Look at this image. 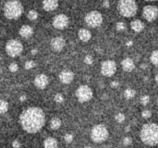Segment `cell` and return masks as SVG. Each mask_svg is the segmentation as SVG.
<instances>
[{"instance_id":"cell-12","label":"cell","mask_w":158,"mask_h":148,"mask_svg":"<svg viewBox=\"0 0 158 148\" xmlns=\"http://www.w3.org/2000/svg\"><path fill=\"white\" fill-rule=\"evenodd\" d=\"M65 45V41L61 37H56L52 39L50 43L51 49L55 52L61 51Z\"/></svg>"},{"instance_id":"cell-3","label":"cell","mask_w":158,"mask_h":148,"mask_svg":"<svg viewBox=\"0 0 158 148\" xmlns=\"http://www.w3.org/2000/svg\"><path fill=\"white\" fill-rule=\"evenodd\" d=\"M23 12V7L19 1H9L5 4L4 14L8 19H17Z\"/></svg>"},{"instance_id":"cell-43","label":"cell","mask_w":158,"mask_h":148,"mask_svg":"<svg viewBox=\"0 0 158 148\" xmlns=\"http://www.w3.org/2000/svg\"><path fill=\"white\" fill-rule=\"evenodd\" d=\"M101 148H109V147H108L107 146H104L101 147Z\"/></svg>"},{"instance_id":"cell-20","label":"cell","mask_w":158,"mask_h":148,"mask_svg":"<svg viewBox=\"0 0 158 148\" xmlns=\"http://www.w3.org/2000/svg\"><path fill=\"white\" fill-rule=\"evenodd\" d=\"M45 148H57V142L54 138H48L44 141Z\"/></svg>"},{"instance_id":"cell-26","label":"cell","mask_w":158,"mask_h":148,"mask_svg":"<svg viewBox=\"0 0 158 148\" xmlns=\"http://www.w3.org/2000/svg\"><path fill=\"white\" fill-rule=\"evenodd\" d=\"M149 102H150V97L148 96H143L140 98V103L144 106L147 105Z\"/></svg>"},{"instance_id":"cell-30","label":"cell","mask_w":158,"mask_h":148,"mask_svg":"<svg viewBox=\"0 0 158 148\" xmlns=\"http://www.w3.org/2000/svg\"><path fill=\"white\" fill-rule=\"evenodd\" d=\"M84 61L87 64H92L93 62V59L90 55H86L85 58H84Z\"/></svg>"},{"instance_id":"cell-18","label":"cell","mask_w":158,"mask_h":148,"mask_svg":"<svg viewBox=\"0 0 158 148\" xmlns=\"http://www.w3.org/2000/svg\"><path fill=\"white\" fill-rule=\"evenodd\" d=\"M78 37L80 39H81L83 41H88L91 39V33L90 32L86 29H80L78 31Z\"/></svg>"},{"instance_id":"cell-33","label":"cell","mask_w":158,"mask_h":148,"mask_svg":"<svg viewBox=\"0 0 158 148\" xmlns=\"http://www.w3.org/2000/svg\"><path fill=\"white\" fill-rule=\"evenodd\" d=\"M142 116L146 119L150 118L151 116V113L150 111H149V110H144V111L142 112Z\"/></svg>"},{"instance_id":"cell-21","label":"cell","mask_w":158,"mask_h":148,"mask_svg":"<svg viewBox=\"0 0 158 148\" xmlns=\"http://www.w3.org/2000/svg\"><path fill=\"white\" fill-rule=\"evenodd\" d=\"M61 124V121L59 118L54 117L53 118L50 122L51 129L53 130H57L59 129Z\"/></svg>"},{"instance_id":"cell-37","label":"cell","mask_w":158,"mask_h":148,"mask_svg":"<svg viewBox=\"0 0 158 148\" xmlns=\"http://www.w3.org/2000/svg\"><path fill=\"white\" fill-rule=\"evenodd\" d=\"M110 85H111V87H113V88H116V87H118V85H119V83L117 82V81H112V82L111 83Z\"/></svg>"},{"instance_id":"cell-39","label":"cell","mask_w":158,"mask_h":148,"mask_svg":"<svg viewBox=\"0 0 158 148\" xmlns=\"http://www.w3.org/2000/svg\"><path fill=\"white\" fill-rule=\"evenodd\" d=\"M26 99V97H25V96H22V97H20V100L21 102L25 101Z\"/></svg>"},{"instance_id":"cell-35","label":"cell","mask_w":158,"mask_h":148,"mask_svg":"<svg viewBox=\"0 0 158 148\" xmlns=\"http://www.w3.org/2000/svg\"><path fill=\"white\" fill-rule=\"evenodd\" d=\"M132 143V139L130 137H126L123 140V144L125 146H128Z\"/></svg>"},{"instance_id":"cell-14","label":"cell","mask_w":158,"mask_h":148,"mask_svg":"<svg viewBox=\"0 0 158 148\" xmlns=\"http://www.w3.org/2000/svg\"><path fill=\"white\" fill-rule=\"evenodd\" d=\"M74 78V74L71 71H63L59 75V79L63 83L69 84Z\"/></svg>"},{"instance_id":"cell-38","label":"cell","mask_w":158,"mask_h":148,"mask_svg":"<svg viewBox=\"0 0 158 148\" xmlns=\"http://www.w3.org/2000/svg\"><path fill=\"white\" fill-rule=\"evenodd\" d=\"M104 7L105 8H109V2L108 1H105L103 3Z\"/></svg>"},{"instance_id":"cell-27","label":"cell","mask_w":158,"mask_h":148,"mask_svg":"<svg viewBox=\"0 0 158 148\" xmlns=\"http://www.w3.org/2000/svg\"><path fill=\"white\" fill-rule=\"evenodd\" d=\"M35 66V63L34 61H28V62H26L25 63V68L26 69H31V68H34Z\"/></svg>"},{"instance_id":"cell-40","label":"cell","mask_w":158,"mask_h":148,"mask_svg":"<svg viewBox=\"0 0 158 148\" xmlns=\"http://www.w3.org/2000/svg\"><path fill=\"white\" fill-rule=\"evenodd\" d=\"M31 53H32V54H36L38 53V51H37L36 49H33V50H32Z\"/></svg>"},{"instance_id":"cell-2","label":"cell","mask_w":158,"mask_h":148,"mask_svg":"<svg viewBox=\"0 0 158 148\" xmlns=\"http://www.w3.org/2000/svg\"><path fill=\"white\" fill-rule=\"evenodd\" d=\"M140 138L144 144L150 146L157 145L158 142V127L156 123H147L143 125L140 131Z\"/></svg>"},{"instance_id":"cell-5","label":"cell","mask_w":158,"mask_h":148,"mask_svg":"<svg viewBox=\"0 0 158 148\" xmlns=\"http://www.w3.org/2000/svg\"><path fill=\"white\" fill-rule=\"evenodd\" d=\"M109 136V132L104 124H97L93 127L91 132V138L96 143L105 141Z\"/></svg>"},{"instance_id":"cell-17","label":"cell","mask_w":158,"mask_h":148,"mask_svg":"<svg viewBox=\"0 0 158 148\" xmlns=\"http://www.w3.org/2000/svg\"><path fill=\"white\" fill-rule=\"evenodd\" d=\"M33 34V30L30 26L28 25H25L20 28L19 34L24 38H28Z\"/></svg>"},{"instance_id":"cell-4","label":"cell","mask_w":158,"mask_h":148,"mask_svg":"<svg viewBox=\"0 0 158 148\" xmlns=\"http://www.w3.org/2000/svg\"><path fill=\"white\" fill-rule=\"evenodd\" d=\"M118 10L120 14L125 17H131L136 14L137 5L133 0H122L118 4Z\"/></svg>"},{"instance_id":"cell-6","label":"cell","mask_w":158,"mask_h":148,"mask_svg":"<svg viewBox=\"0 0 158 148\" xmlns=\"http://www.w3.org/2000/svg\"><path fill=\"white\" fill-rule=\"evenodd\" d=\"M7 53L11 57H15L22 53L23 47L19 41L12 39L9 41L5 46Z\"/></svg>"},{"instance_id":"cell-36","label":"cell","mask_w":158,"mask_h":148,"mask_svg":"<svg viewBox=\"0 0 158 148\" xmlns=\"http://www.w3.org/2000/svg\"><path fill=\"white\" fill-rule=\"evenodd\" d=\"M12 146L14 148H20V144L19 143V141L14 140L13 142V144H12Z\"/></svg>"},{"instance_id":"cell-19","label":"cell","mask_w":158,"mask_h":148,"mask_svg":"<svg viewBox=\"0 0 158 148\" xmlns=\"http://www.w3.org/2000/svg\"><path fill=\"white\" fill-rule=\"evenodd\" d=\"M132 29L136 32H140L144 28V24L139 20H135L130 23Z\"/></svg>"},{"instance_id":"cell-22","label":"cell","mask_w":158,"mask_h":148,"mask_svg":"<svg viewBox=\"0 0 158 148\" xmlns=\"http://www.w3.org/2000/svg\"><path fill=\"white\" fill-rule=\"evenodd\" d=\"M8 109V103L4 100H0V114H4Z\"/></svg>"},{"instance_id":"cell-31","label":"cell","mask_w":158,"mask_h":148,"mask_svg":"<svg viewBox=\"0 0 158 148\" xmlns=\"http://www.w3.org/2000/svg\"><path fill=\"white\" fill-rule=\"evenodd\" d=\"M116 28H117V30H119V31L124 30L125 29V23H123V22H118V23H117Z\"/></svg>"},{"instance_id":"cell-32","label":"cell","mask_w":158,"mask_h":148,"mask_svg":"<svg viewBox=\"0 0 158 148\" xmlns=\"http://www.w3.org/2000/svg\"><path fill=\"white\" fill-rule=\"evenodd\" d=\"M9 70L12 72H15L17 70H18V65L17 64L15 63H13L11 64L9 66Z\"/></svg>"},{"instance_id":"cell-41","label":"cell","mask_w":158,"mask_h":148,"mask_svg":"<svg viewBox=\"0 0 158 148\" xmlns=\"http://www.w3.org/2000/svg\"><path fill=\"white\" fill-rule=\"evenodd\" d=\"M125 130L127 132H128L130 130V127H126L125 128Z\"/></svg>"},{"instance_id":"cell-1","label":"cell","mask_w":158,"mask_h":148,"mask_svg":"<svg viewBox=\"0 0 158 148\" xmlns=\"http://www.w3.org/2000/svg\"><path fill=\"white\" fill-rule=\"evenodd\" d=\"M22 129L28 133L40 131L45 124V114L43 110L37 107H32L23 111L19 117Z\"/></svg>"},{"instance_id":"cell-25","label":"cell","mask_w":158,"mask_h":148,"mask_svg":"<svg viewBox=\"0 0 158 148\" xmlns=\"http://www.w3.org/2000/svg\"><path fill=\"white\" fill-rule=\"evenodd\" d=\"M28 18L30 20H34L38 18V13L35 11H30L28 13Z\"/></svg>"},{"instance_id":"cell-8","label":"cell","mask_w":158,"mask_h":148,"mask_svg":"<svg viewBox=\"0 0 158 148\" xmlns=\"http://www.w3.org/2000/svg\"><path fill=\"white\" fill-rule=\"evenodd\" d=\"M85 21L88 26L92 28H96L100 26L103 21L102 15L98 11H91L86 14Z\"/></svg>"},{"instance_id":"cell-23","label":"cell","mask_w":158,"mask_h":148,"mask_svg":"<svg viewBox=\"0 0 158 148\" xmlns=\"http://www.w3.org/2000/svg\"><path fill=\"white\" fill-rule=\"evenodd\" d=\"M136 92L135 91L132 89H127L124 92V97L127 99H130V98H133L135 96Z\"/></svg>"},{"instance_id":"cell-29","label":"cell","mask_w":158,"mask_h":148,"mask_svg":"<svg viewBox=\"0 0 158 148\" xmlns=\"http://www.w3.org/2000/svg\"><path fill=\"white\" fill-rule=\"evenodd\" d=\"M64 100V98L63 97V96L61 94L58 93L55 97V101L57 103H62Z\"/></svg>"},{"instance_id":"cell-13","label":"cell","mask_w":158,"mask_h":148,"mask_svg":"<svg viewBox=\"0 0 158 148\" xmlns=\"http://www.w3.org/2000/svg\"><path fill=\"white\" fill-rule=\"evenodd\" d=\"M35 86L40 89H43L48 84V78L44 74H40L35 78Z\"/></svg>"},{"instance_id":"cell-15","label":"cell","mask_w":158,"mask_h":148,"mask_svg":"<svg viewBox=\"0 0 158 148\" xmlns=\"http://www.w3.org/2000/svg\"><path fill=\"white\" fill-rule=\"evenodd\" d=\"M43 9L46 11H51L56 9L58 7V1L56 0H45L42 2Z\"/></svg>"},{"instance_id":"cell-10","label":"cell","mask_w":158,"mask_h":148,"mask_svg":"<svg viewBox=\"0 0 158 148\" xmlns=\"http://www.w3.org/2000/svg\"><path fill=\"white\" fill-rule=\"evenodd\" d=\"M158 14L157 8L153 5H148L143 9V16L149 22H152L157 19Z\"/></svg>"},{"instance_id":"cell-44","label":"cell","mask_w":158,"mask_h":148,"mask_svg":"<svg viewBox=\"0 0 158 148\" xmlns=\"http://www.w3.org/2000/svg\"><path fill=\"white\" fill-rule=\"evenodd\" d=\"M156 83H157V82H158L157 81V75H156Z\"/></svg>"},{"instance_id":"cell-11","label":"cell","mask_w":158,"mask_h":148,"mask_svg":"<svg viewBox=\"0 0 158 148\" xmlns=\"http://www.w3.org/2000/svg\"><path fill=\"white\" fill-rule=\"evenodd\" d=\"M69 24V19L65 14H59L53 20V26L57 29L62 30L67 26Z\"/></svg>"},{"instance_id":"cell-24","label":"cell","mask_w":158,"mask_h":148,"mask_svg":"<svg viewBox=\"0 0 158 148\" xmlns=\"http://www.w3.org/2000/svg\"><path fill=\"white\" fill-rule=\"evenodd\" d=\"M157 54H158V52L157 51H154L152 52L151 55L150 56V60L151 63L154 64L155 66L157 65Z\"/></svg>"},{"instance_id":"cell-16","label":"cell","mask_w":158,"mask_h":148,"mask_svg":"<svg viewBox=\"0 0 158 148\" xmlns=\"http://www.w3.org/2000/svg\"><path fill=\"white\" fill-rule=\"evenodd\" d=\"M121 65L123 70L127 72H130L131 71H133L134 67H135L133 61L132 60V59H129V58H127V59L122 60Z\"/></svg>"},{"instance_id":"cell-28","label":"cell","mask_w":158,"mask_h":148,"mask_svg":"<svg viewBox=\"0 0 158 148\" xmlns=\"http://www.w3.org/2000/svg\"><path fill=\"white\" fill-rule=\"evenodd\" d=\"M125 117L122 114H118L115 116V120L118 122V123H122V121H125Z\"/></svg>"},{"instance_id":"cell-34","label":"cell","mask_w":158,"mask_h":148,"mask_svg":"<svg viewBox=\"0 0 158 148\" xmlns=\"http://www.w3.org/2000/svg\"><path fill=\"white\" fill-rule=\"evenodd\" d=\"M73 140V137L71 134H67L65 136V140L67 142V143H71V142Z\"/></svg>"},{"instance_id":"cell-42","label":"cell","mask_w":158,"mask_h":148,"mask_svg":"<svg viewBox=\"0 0 158 148\" xmlns=\"http://www.w3.org/2000/svg\"><path fill=\"white\" fill-rule=\"evenodd\" d=\"M132 44H133V42H132V41H129V42H128V43H127V45L130 46V45H131Z\"/></svg>"},{"instance_id":"cell-45","label":"cell","mask_w":158,"mask_h":148,"mask_svg":"<svg viewBox=\"0 0 158 148\" xmlns=\"http://www.w3.org/2000/svg\"><path fill=\"white\" fill-rule=\"evenodd\" d=\"M86 148H91V147H86Z\"/></svg>"},{"instance_id":"cell-9","label":"cell","mask_w":158,"mask_h":148,"mask_svg":"<svg viewBox=\"0 0 158 148\" xmlns=\"http://www.w3.org/2000/svg\"><path fill=\"white\" fill-rule=\"evenodd\" d=\"M116 64L113 60H106L102 63L101 72L106 77H110L116 72Z\"/></svg>"},{"instance_id":"cell-7","label":"cell","mask_w":158,"mask_h":148,"mask_svg":"<svg viewBox=\"0 0 158 148\" xmlns=\"http://www.w3.org/2000/svg\"><path fill=\"white\" fill-rule=\"evenodd\" d=\"M92 89L87 85L80 86L76 91V97L80 103L89 101L92 98Z\"/></svg>"}]
</instances>
